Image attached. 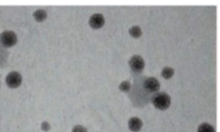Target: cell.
Segmentation results:
<instances>
[{"instance_id":"6da1fadb","label":"cell","mask_w":220,"mask_h":132,"mask_svg":"<svg viewBox=\"0 0 220 132\" xmlns=\"http://www.w3.org/2000/svg\"><path fill=\"white\" fill-rule=\"evenodd\" d=\"M170 97L166 93L160 92L156 93L152 98V102L156 108L161 110H165L170 105Z\"/></svg>"},{"instance_id":"7a4b0ae2","label":"cell","mask_w":220,"mask_h":132,"mask_svg":"<svg viewBox=\"0 0 220 132\" xmlns=\"http://www.w3.org/2000/svg\"><path fill=\"white\" fill-rule=\"evenodd\" d=\"M17 36L13 31H5L0 34V42L5 47L13 46L17 42Z\"/></svg>"},{"instance_id":"3957f363","label":"cell","mask_w":220,"mask_h":132,"mask_svg":"<svg viewBox=\"0 0 220 132\" xmlns=\"http://www.w3.org/2000/svg\"><path fill=\"white\" fill-rule=\"evenodd\" d=\"M130 69L136 73H140L145 67V62L143 58L139 55H134L129 60Z\"/></svg>"},{"instance_id":"277c9868","label":"cell","mask_w":220,"mask_h":132,"mask_svg":"<svg viewBox=\"0 0 220 132\" xmlns=\"http://www.w3.org/2000/svg\"><path fill=\"white\" fill-rule=\"evenodd\" d=\"M22 81L21 76L18 72L13 71L9 73L6 78V82L8 86L11 88L18 87Z\"/></svg>"},{"instance_id":"5b68a950","label":"cell","mask_w":220,"mask_h":132,"mask_svg":"<svg viewBox=\"0 0 220 132\" xmlns=\"http://www.w3.org/2000/svg\"><path fill=\"white\" fill-rule=\"evenodd\" d=\"M144 87L149 92H156L159 89L160 84L156 78L150 77L144 82Z\"/></svg>"},{"instance_id":"8992f818","label":"cell","mask_w":220,"mask_h":132,"mask_svg":"<svg viewBox=\"0 0 220 132\" xmlns=\"http://www.w3.org/2000/svg\"><path fill=\"white\" fill-rule=\"evenodd\" d=\"M105 18L101 14H94L89 19V25L93 29H99L103 26Z\"/></svg>"},{"instance_id":"52a82bcc","label":"cell","mask_w":220,"mask_h":132,"mask_svg":"<svg viewBox=\"0 0 220 132\" xmlns=\"http://www.w3.org/2000/svg\"><path fill=\"white\" fill-rule=\"evenodd\" d=\"M142 125V121L137 117H133L129 121V129L133 131L137 132L139 131L141 128Z\"/></svg>"},{"instance_id":"ba28073f","label":"cell","mask_w":220,"mask_h":132,"mask_svg":"<svg viewBox=\"0 0 220 132\" xmlns=\"http://www.w3.org/2000/svg\"><path fill=\"white\" fill-rule=\"evenodd\" d=\"M33 16L36 20L38 22H42L44 20V19H46L47 13L44 10L39 9L34 12Z\"/></svg>"},{"instance_id":"9c48e42d","label":"cell","mask_w":220,"mask_h":132,"mask_svg":"<svg viewBox=\"0 0 220 132\" xmlns=\"http://www.w3.org/2000/svg\"><path fill=\"white\" fill-rule=\"evenodd\" d=\"M198 132H216L213 126L209 124L203 123L198 127Z\"/></svg>"},{"instance_id":"30bf717a","label":"cell","mask_w":220,"mask_h":132,"mask_svg":"<svg viewBox=\"0 0 220 132\" xmlns=\"http://www.w3.org/2000/svg\"><path fill=\"white\" fill-rule=\"evenodd\" d=\"M174 73V71L173 68L169 67H165V68H163L162 70L161 75H162V77L165 78L169 79L173 77Z\"/></svg>"},{"instance_id":"8fae6325","label":"cell","mask_w":220,"mask_h":132,"mask_svg":"<svg viewBox=\"0 0 220 132\" xmlns=\"http://www.w3.org/2000/svg\"><path fill=\"white\" fill-rule=\"evenodd\" d=\"M129 33L134 38H139L141 35L142 32L139 26L135 25L129 29Z\"/></svg>"},{"instance_id":"7c38bea8","label":"cell","mask_w":220,"mask_h":132,"mask_svg":"<svg viewBox=\"0 0 220 132\" xmlns=\"http://www.w3.org/2000/svg\"><path fill=\"white\" fill-rule=\"evenodd\" d=\"M119 88L122 91H129L130 89V83L129 81H123L120 84Z\"/></svg>"},{"instance_id":"4fadbf2b","label":"cell","mask_w":220,"mask_h":132,"mask_svg":"<svg viewBox=\"0 0 220 132\" xmlns=\"http://www.w3.org/2000/svg\"><path fill=\"white\" fill-rule=\"evenodd\" d=\"M72 132H87V130L85 127L81 125H77L74 127Z\"/></svg>"}]
</instances>
